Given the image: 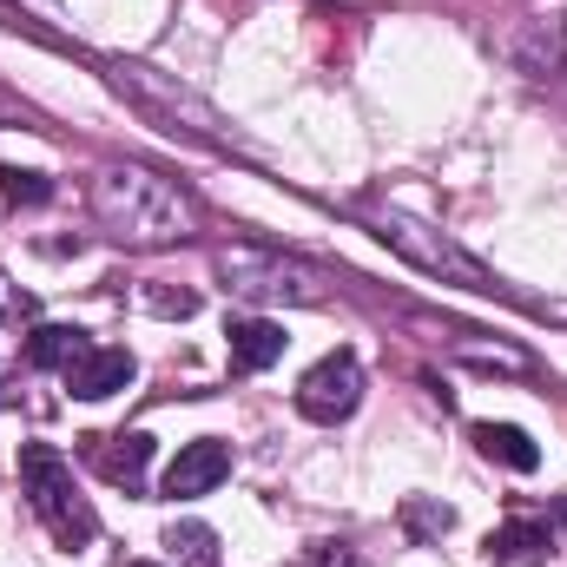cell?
<instances>
[{
    "label": "cell",
    "instance_id": "277c9868",
    "mask_svg": "<svg viewBox=\"0 0 567 567\" xmlns=\"http://www.w3.org/2000/svg\"><path fill=\"white\" fill-rule=\"evenodd\" d=\"M218 278L238 297H265V303H323L330 297V271L297 258V251H271V245H231L218 251Z\"/></svg>",
    "mask_w": 567,
    "mask_h": 567
},
{
    "label": "cell",
    "instance_id": "4fadbf2b",
    "mask_svg": "<svg viewBox=\"0 0 567 567\" xmlns=\"http://www.w3.org/2000/svg\"><path fill=\"white\" fill-rule=\"evenodd\" d=\"M475 442H482L488 462H502V468H515V475H528V468L542 462V449L528 442V429H515V423H475Z\"/></svg>",
    "mask_w": 567,
    "mask_h": 567
},
{
    "label": "cell",
    "instance_id": "9c48e42d",
    "mask_svg": "<svg viewBox=\"0 0 567 567\" xmlns=\"http://www.w3.org/2000/svg\"><path fill=\"white\" fill-rule=\"evenodd\" d=\"M284 323L271 317H245V323H231V370H271L284 357Z\"/></svg>",
    "mask_w": 567,
    "mask_h": 567
},
{
    "label": "cell",
    "instance_id": "e0dca14e",
    "mask_svg": "<svg viewBox=\"0 0 567 567\" xmlns=\"http://www.w3.org/2000/svg\"><path fill=\"white\" fill-rule=\"evenodd\" d=\"M317 567H350V555H337V548H317Z\"/></svg>",
    "mask_w": 567,
    "mask_h": 567
},
{
    "label": "cell",
    "instance_id": "6da1fadb",
    "mask_svg": "<svg viewBox=\"0 0 567 567\" xmlns=\"http://www.w3.org/2000/svg\"><path fill=\"white\" fill-rule=\"evenodd\" d=\"M93 218L120 245H178L198 225L192 198L145 165H100L93 172Z\"/></svg>",
    "mask_w": 567,
    "mask_h": 567
},
{
    "label": "cell",
    "instance_id": "5b68a950",
    "mask_svg": "<svg viewBox=\"0 0 567 567\" xmlns=\"http://www.w3.org/2000/svg\"><path fill=\"white\" fill-rule=\"evenodd\" d=\"M113 86H120V93H133L145 113H152V120H165L172 133H198V140H218V145L231 140V133H225V126H218L192 93H172L152 66H126V60H120V66H113Z\"/></svg>",
    "mask_w": 567,
    "mask_h": 567
},
{
    "label": "cell",
    "instance_id": "9a60e30c",
    "mask_svg": "<svg viewBox=\"0 0 567 567\" xmlns=\"http://www.w3.org/2000/svg\"><path fill=\"white\" fill-rule=\"evenodd\" d=\"M0 192H7L13 205H47V198H53V185H47L40 172H13V165H0Z\"/></svg>",
    "mask_w": 567,
    "mask_h": 567
},
{
    "label": "cell",
    "instance_id": "3957f363",
    "mask_svg": "<svg viewBox=\"0 0 567 567\" xmlns=\"http://www.w3.org/2000/svg\"><path fill=\"white\" fill-rule=\"evenodd\" d=\"M20 488H27V502H33V515L47 522V535H53V542L86 548V542L100 535V515H93V502L73 488V468H66V455H60V449L27 442V449H20Z\"/></svg>",
    "mask_w": 567,
    "mask_h": 567
},
{
    "label": "cell",
    "instance_id": "ba28073f",
    "mask_svg": "<svg viewBox=\"0 0 567 567\" xmlns=\"http://www.w3.org/2000/svg\"><path fill=\"white\" fill-rule=\"evenodd\" d=\"M133 377H140V363H133L126 350H100V343H93V350H86V357L66 370L73 396H86V403H106V396H120Z\"/></svg>",
    "mask_w": 567,
    "mask_h": 567
},
{
    "label": "cell",
    "instance_id": "52a82bcc",
    "mask_svg": "<svg viewBox=\"0 0 567 567\" xmlns=\"http://www.w3.org/2000/svg\"><path fill=\"white\" fill-rule=\"evenodd\" d=\"M225 475H231V442L198 435V442H185V449L172 455V468H165V495H172V502H192V495H212Z\"/></svg>",
    "mask_w": 567,
    "mask_h": 567
},
{
    "label": "cell",
    "instance_id": "7a4b0ae2",
    "mask_svg": "<svg viewBox=\"0 0 567 567\" xmlns=\"http://www.w3.org/2000/svg\"><path fill=\"white\" fill-rule=\"evenodd\" d=\"M357 225H370L383 245H396L416 271H429V278L442 284H462V290H495V271L475 258V251H462L449 231H435V225H423V218H403V212H383V205H357Z\"/></svg>",
    "mask_w": 567,
    "mask_h": 567
},
{
    "label": "cell",
    "instance_id": "5bb4252c",
    "mask_svg": "<svg viewBox=\"0 0 567 567\" xmlns=\"http://www.w3.org/2000/svg\"><path fill=\"white\" fill-rule=\"evenodd\" d=\"M165 548H172L185 567H218V535H212L205 522H178V528L165 535Z\"/></svg>",
    "mask_w": 567,
    "mask_h": 567
},
{
    "label": "cell",
    "instance_id": "ac0fdd59",
    "mask_svg": "<svg viewBox=\"0 0 567 567\" xmlns=\"http://www.w3.org/2000/svg\"><path fill=\"white\" fill-rule=\"evenodd\" d=\"M133 567H152V561H133Z\"/></svg>",
    "mask_w": 567,
    "mask_h": 567
},
{
    "label": "cell",
    "instance_id": "8992f818",
    "mask_svg": "<svg viewBox=\"0 0 567 567\" xmlns=\"http://www.w3.org/2000/svg\"><path fill=\"white\" fill-rule=\"evenodd\" d=\"M357 403H363V370H357V357H350V350L323 357V363L297 383V410H303L310 423H343Z\"/></svg>",
    "mask_w": 567,
    "mask_h": 567
},
{
    "label": "cell",
    "instance_id": "7c38bea8",
    "mask_svg": "<svg viewBox=\"0 0 567 567\" xmlns=\"http://www.w3.org/2000/svg\"><path fill=\"white\" fill-rule=\"evenodd\" d=\"M93 462H100L106 482H126V488H133V482L145 475V462H152V435H140V429H126V435H100V455H93Z\"/></svg>",
    "mask_w": 567,
    "mask_h": 567
},
{
    "label": "cell",
    "instance_id": "8fae6325",
    "mask_svg": "<svg viewBox=\"0 0 567 567\" xmlns=\"http://www.w3.org/2000/svg\"><path fill=\"white\" fill-rule=\"evenodd\" d=\"M86 350H93V343H86V330H73V323H40V330L27 337V363H33V370H73Z\"/></svg>",
    "mask_w": 567,
    "mask_h": 567
},
{
    "label": "cell",
    "instance_id": "30bf717a",
    "mask_svg": "<svg viewBox=\"0 0 567 567\" xmlns=\"http://www.w3.org/2000/svg\"><path fill=\"white\" fill-rule=\"evenodd\" d=\"M488 567H548V528L542 522H508L488 535Z\"/></svg>",
    "mask_w": 567,
    "mask_h": 567
},
{
    "label": "cell",
    "instance_id": "2e32d148",
    "mask_svg": "<svg viewBox=\"0 0 567 567\" xmlns=\"http://www.w3.org/2000/svg\"><path fill=\"white\" fill-rule=\"evenodd\" d=\"M449 522H455L449 508H423V502H410V528H416V535H449Z\"/></svg>",
    "mask_w": 567,
    "mask_h": 567
}]
</instances>
